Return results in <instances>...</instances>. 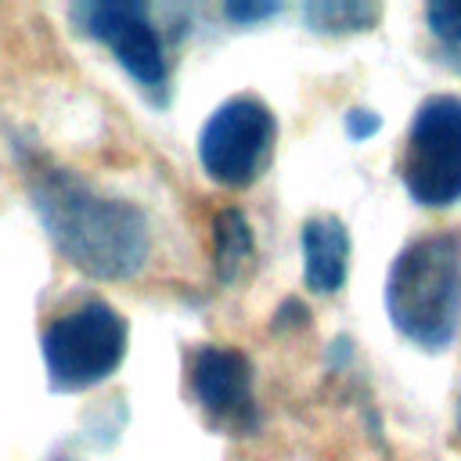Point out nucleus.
Segmentation results:
<instances>
[{
	"instance_id": "1",
	"label": "nucleus",
	"mask_w": 461,
	"mask_h": 461,
	"mask_svg": "<svg viewBox=\"0 0 461 461\" xmlns=\"http://www.w3.org/2000/svg\"><path fill=\"white\" fill-rule=\"evenodd\" d=\"M40 220L61 256L79 270L119 281L148 259V223L137 205L104 198L68 173H43L32 187Z\"/></svg>"
},
{
	"instance_id": "2",
	"label": "nucleus",
	"mask_w": 461,
	"mask_h": 461,
	"mask_svg": "<svg viewBox=\"0 0 461 461\" xmlns=\"http://www.w3.org/2000/svg\"><path fill=\"white\" fill-rule=\"evenodd\" d=\"M385 310L396 335L418 349H447L461 324V241L454 234L411 241L389 267Z\"/></svg>"
},
{
	"instance_id": "3",
	"label": "nucleus",
	"mask_w": 461,
	"mask_h": 461,
	"mask_svg": "<svg viewBox=\"0 0 461 461\" xmlns=\"http://www.w3.org/2000/svg\"><path fill=\"white\" fill-rule=\"evenodd\" d=\"M400 176L418 205L443 209L461 202V97H429L407 133Z\"/></svg>"
},
{
	"instance_id": "4",
	"label": "nucleus",
	"mask_w": 461,
	"mask_h": 461,
	"mask_svg": "<svg viewBox=\"0 0 461 461\" xmlns=\"http://www.w3.org/2000/svg\"><path fill=\"white\" fill-rule=\"evenodd\" d=\"M126 353V321L108 303H86L43 331V364L58 389L108 378Z\"/></svg>"
},
{
	"instance_id": "5",
	"label": "nucleus",
	"mask_w": 461,
	"mask_h": 461,
	"mask_svg": "<svg viewBox=\"0 0 461 461\" xmlns=\"http://www.w3.org/2000/svg\"><path fill=\"white\" fill-rule=\"evenodd\" d=\"M274 144V112L259 97H230L198 137V158L216 184L245 187L263 169Z\"/></svg>"
},
{
	"instance_id": "6",
	"label": "nucleus",
	"mask_w": 461,
	"mask_h": 461,
	"mask_svg": "<svg viewBox=\"0 0 461 461\" xmlns=\"http://www.w3.org/2000/svg\"><path fill=\"white\" fill-rule=\"evenodd\" d=\"M83 29L112 47L119 65L148 90L166 86V58L158 32L151 29L140 4H86L76 11Z\"/></svg>"
},
{
	"instance_id": "7",
	"label": "nucleus",
	"mask_w": 461,
	"mask_h": 461,
	"mask_svg": "<svg viewBox=\"0 0 461 461\" xmlns=\"http://www.w3.org/2000/svg\"><path fill=\"white\" fill-rule=\"evenodd\" d=\"M191 385L198 403L227 421V425H241L252 429L256 421V407H252V367L238 349H223V346H205L194 353L191 364Z\"/></svg>"
},
{
	"instance_id": "8",
	"label": "nucleus",
	"mask_w": 461,
	"mask_h": 461,
	"mask_svg": "<svg viewBox=\"0 0 461 461\" xmlns=\"http://www.w3.org/2000/svg\"><path fill=\"white\" fill-rule=\"evenodd\" d=\"M349 267V230L339 216H313L303 227V270L313 292H339Z\"/></svg>"
},
{
	"instance_id": "9",
	"label": "nucleus",
	"mask_w": 461,
	"mask_h": 461,
	"mask_svg": "<svg viewBox=\"0 0 461 461\" xmlns=\"http://www.w3.org/2000/svg\"><path fill=\"white\" fill-rule=\"evenodd\" d=\"M252 256V230L238 209H223L216 216V270L220 281H234Z\"/></svg>"
},
{
	"instance_id": "10",
	"label": "nucleus",
	"mask_w": 461,
	"mask_h": 461,
	"mask_svg": "<svg viewBox=\"0 0 461 461\" xmlns=\"http://www.w3.org/2000/svg\"><path fill=\"white\" fill-rule=\"evenodd\" d=\"M306 22L321 32H360L371 22H378V7L375 4H357V0H321V4H306Z\"/></svg>"
},
{
	"instance_id": "11",
	"label": "nucleus",
	"mask_w": 461,
	"mask_h": 461,
	"mask_svg": "<svg viewBox=\"0 0 461 461\" xmlns=\"http://www.w3.org/2000/svg\"><path fill=\"white\" fill-rule=\"evenodd\" d=\"M425 25L439 43L443 61L461 72V0H432L425 7Z\"/></svg>"
},
{
	"instance_id": "12",
	"label": "nucleus",
	"mask_w": 461,
	"mask_h": 461,
	"mask_svg": "<svg viewBox=\"0 0 461 461\" xmlns=\"http://www.w3.org/2000/svg\"><path fill=\"white\" fill-rule=\"evenodd\" d=\"M223 14L238 25H252V22H263V18L277 14V4H227Z\"/></svg>"
},
{
	"instance_id": "13",
	"label": "nucleus",
	"mask_w": 461,
	"mask_h": 461,
	"mask_svg": "<svg viewBox=\"0 0 461 461\" xmlns=\"http://www.w3.org/2000/svg\"><path fill=\"white\" fill-rule=\"evenodd\" d=\"M378 126H382L378 112H364V108H353V112L346 115V133H349L353 140H364V137H371Z\"/></svg>"
},
{
	"instance_id": "14",
	"label": "nucleus",
	"mask_w": 461,
	"mask_h": 461,
	"mask_svg": "<svg viewBox=\"0 0 461 461\" xmlns=\"http://www.w3.org/2000/svg\"><path fill=\"white\" fill-rule=\"evenodd\" d=\"M457 436H461V400H457Z\"/></svg>"
}]
</instances>
